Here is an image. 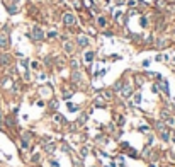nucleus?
I'll return each instance as SVG.
<instances>
[{
	"mask_svg": "<svg viewBox=\"0 0 175 167\" xmlns=\"http://www.w3.org/2000/svg\"><path fill=\"white\" fill-rule=\"evenodd\" d=\"M63 22H65L66 26H73V24H75V17L70 16V14H66V16L63 17Z\"/></svg>",
	"mask_w": 175,
	"mask_h": 167,
	"instance_id": "1",
	"label": "nucleus"
},
{
	"mask_svg": "<svg viewBox=\"0 0 175 167\" xmlns=\"http://www.w3.org/2000/svg\"><path fill=\"white\" fill-rule=\"evenodd\" d=\"M33 34H34V38H36V39H43V31H41L39 27H34V29H33Z\"/></svg>",
	"mask_w": 175,
	"mask_h": 167,
	"instance_id": "2",
	"label": "nucleus"
},
{
	"mask_svg": "<svg viewBox=\"0 0 175 167\" xmlns=\"http://www.w3.org/2000/svg\"><path fill=\"white\" fill-rule=\"evenodd\" d=\"M5 46H7V38L0 36V48H5Z\"/></svg>",
	"mask_w": 175,
	"mask_h": 167,
	"instance_id": "3",
	"label": "nucleus"
},
{
	"mask_svg": "<svg viewBox=\"0 0 175 167\" xmlns=\"http://www.w3.org/2000/svg\"><path fill=\"white\" fill-rule=\"evenodd\" d=\"M10 61V56H7V55H2L0 56V63H9Z\"/></svg>",
	"mask_w": 175,
	"mask_h": 167,
	"instance_id": "4",
	"label": "nucleus"
},
{
	"mask_svg": "<svg viewBox=\"0 0 175 167\" xmlns=\"http://www.w3.org/2000/svg\"><path fill=\"white\" fill-rule=\"evenodd\" d=\"M92 58H94V53H92V51H87V53H85V60L87 61H92Z\"/></svg>",
	"mask_w": 175,
	"mask_h": 167,
	"instance_id": "5",
	"label": "nucleus"
},
{
	"mask_svg": "<svg viewBox=\"0 0 175 167\" xmlns=\"http://www.w3.org/2000/svg\"><path fill=\"white\" fill-rule=\"evenodd\" d=\"M97 22H99V26H100V27H104V26L107 24V20L104 19V17H99V20H97Z\"/></svg>",
	"mask_w": 175,
	"mask_h": 167,
	"instance_id": "6",
	"label": "nucleus"
},
{
	"mask_svg": "<svg viewBox=\"0 0 175 167\" xmlns=\"http://www.w3.org/2000/svg\"><path fill=\"white\" fill-rule=\"evenodd\" d=\"M129 94H131V87H126V89L122 90V96H126V97L129 96Z\"/></svg>",
	"mask_w": 175,
	"mask_h": 167,
	"instance_id": "7",
	"label": "nucleus"
},
{
	"mask_svg": "<svg viewBox=\"0 0 175 167\" xmlns=\"http://www.w3.org/2000/svg\"><path fill=\"white\" fill-rule=\"evenodd\" d=\"M78 43H80V45H82V46H85V45H87V43H89V41H87V39H85V38H80V39H78Z\"/></svg>",
	"mask_w": 175,
	"mask_h": 167,
	"instance_id": "8",
	"label": "nucleus"
},
{
	"mask_svg": "<svg viewBox=\"0 0 175 167\" xmlns=\"http://www.w3.org/2000/svg\"><path fill=\"white\" fill-rule=\"evenodd\" d=\"M146 24H148V20L145 19V17H143V19H141V26H143V27H145V26H146Z\"/></svg>",
	"mask_w": 175,
	"mask_h": 167,
	"instance_id": "9",
	"label": "nucleus"
},
{
	"mask_svg": "<svg viewBox=\"0 0 175 167\" xmlns=\"http://www.w3.org/2000/svg\"><path fill=\"white\" fill-rule=\"evenodd\" d=\"M12 2H19V0H12Z\"/></svg>",
	"mask_w": 175,
	"mask_h": 167,
	"instance_id": "10",
	"label": "nucleus"
}]
</instances>
